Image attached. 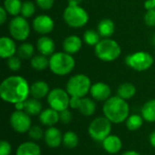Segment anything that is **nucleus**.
Instances as JSON below:
<instances>
[{"label":"nucleus","mask_w":155,"mask_h":155,"mask_svg":"<svg viewBox=\"0 0 155 155\" xmlns=\"http://www.w3.org/2000/svg\"><path fill=\"white\" fill-rule=\"evenodd\" d=\"M101 35L98 32L89 29L84 33V41L90 46H95L101 41Z\"/></svg>","instance_id":"32"},{"label":"nucleus","mask_w":155,"mask_h":155,"mask_svg":"<svg viewBox=\"0 0 155 155\" xmlns=\"http://www.w3.org/2000/svg\"><path fill=\"white\" fill-rule=\"evenodd\" d=\"M95 110H96V104L94 103V100H93L92 98H88L86 96L82 98L79 112L83 115L92 116V115H94Z\"/></svg>","instance_id":"26"},{"label":"nucleus","mask_w":155,"mask_h":155,"mask_svg":"<svg viewBox=\"0 0 155 155\" xmlns=\"http://www.w3.org/2000/svg\"><path fill=\"white\" fill-rule=\"evenodd\" d=\"M153 3H154V5H155V0H153Z\"/></svg>","instance_id":"47"},{"label":"nucleus","mask_w":155,"mask_h":155,"mask_svg":"<svg viewBox=\"0 0 155 155\" xmlns=\"http://www.w3.org/2000/svg\"><path fill=\"white\" fill-rule=\"evenodd\" d=\"M40 146L35 142L22 143L16 149L15 155H41Z\"/></svg>","instance_id":"21"},{"label":"nucleus","mask_w":155,"mask_h":155,"mask_svg":"<svg viewBox=\"0 0 155 155\" xmlns=\"http://www.w3.org/2000/svg\"><path fill=\"white\" fill-rule=\"evenodd\" d=\"M17 52L15 41L8 36H2L0 38V56L3 59H8L14 56Z\"/></svg>","instance_id":"16"},{"label":"nucleus","mask_w":155,"mask_h":155,"mask_svg":"<svg viewBox=\"0 0 155 155\" xmlns=\"http://www.w3.org/2000/svg\"><path fill=\"white\" fill-rule=\"evenodd\" d=\"M36 5L43 10H49L53 7L54 0H35Z\"/></svg>","instance_id":"39"},{"label":"nucleus","mask_w":155,"mask_h":155,"mask_svg":"<svg viewBox=\"0 0 155 155\" xmlns=\"http://www.w3.org/2000/svg\"><path fill=\"white\" fill-rule=\"evenodd\" d=\"M50 87L45 81H35L30 85V95L33 98L41 100L47 97L50 93Z\"/></svg>","instance_id":"20"},{"label":"nucleus","mask_w":155,"mask_h":155,"mask_svg":"<svg viewBox=\"0 0 155 155\" xmlns=\"http://www.w3.org/2000/svg\"><path fill=\"white\" fill-rule=\"evenodd\" d=\"M112 123L105 116L94 118L88 126V134L95 142L102 143L112 132Z\"/></svg>","instance_id":"7"},{"label":"nucleus","mask_w":155,"mask_h":155,"mask_svg":"<svg viewBox=\"0 0 155 155\" xmlns=\"http://www.w3.org/2000/svg\"><path fill=\"white\" fill-rule=\"evenodd\" d=\"M143 122H144V119L143 118L142 115L134 114L129 115V117L125 121V125L129 131L134 132V131L141 129V127L143 125Z\"/></svg>","instance_id":"28"},{"label":"nucleus","mask_w":155,"mask_h":155,"mask_svg":"<svg viewBox=\"0 0 155 155\" xmlns=\"http://www.w3.org/2000/svg\"><path fill=\"white\" fill-rule=\"evenodd\" d=\"M15 111H24L25 110V102H20L14 104Z\"/></svg>","instance_id":"43"},{"label":"nucleus","mask_w":155,"mask_h":155,"mask_svg":"<svg viewBox=\"0 0 155 155\" xmlns=\"http://www.w3.org/2000/svg\"><path fill=\"white\" fill-rule=\"evenodd\" d=\"M59 116H60V122L64 124H68L73 120V114L69 109H66V110L60 112Z\"/></svg>","instance_id":"37"},{"label":"nucleus","mask_w":155,"mask_h":155,"mask_svg":"<svg viewBox=\"0 0 155 155\" xmlns=\"http://www.w3.org/2000/svg\"><path fill=\"white\" fill-rule=\"evenodd\" d=\"M26 114H28L30 116L39 115L43 111V105L40 102V100L35 98H28L25 101V110Z\"/></svg>","instance_id":"25"},{"label":"nucleus","mask_w":155,"mask_h":155,"mask_svg":"<svg viewBox=\"0 0 155 155\" xmlns=\"http://www.w3.org/2000/svg\"><path fill=\"white\" fill-rule=\"evenodd\" d=\"M141 115L147 123H155V99L145 102L141 109Z\"/></svg>","instance_id":"23"},{"label":"nucleus","mask_w":155,"mask_h":155,"mask_svg":"<svg viewBox=\"0 0 155 155\" xmlns=\"http://www.w3.org/2000/svg\"><path fill=\"white\" fill-rule=\"evenodd\" d=\"M75 67V60L72 54L65 52H58L49 58V68L51 72L58 76H64L73 72Z\"/></svg>","instance_id":"3"},{"label":"nucleus","mask_w":155,"mask_h":155,"mask_svg":"<svg viewBox=\"0 0 155 155\" xmlns=\"http://www.w3.org/2000/svg\"><path fill=\"white\" fill-rule=\"evenodd\" d=\"M63 135L64 134H62L58 128L54 126L47 127V129L45 131L44 140L48 147L57 148L63 144Z\"/></svg>","instance_id":"14"},{"label":"nucleus","mask_w":155,"mask_h":155,"mask_svg":"<svg viewBox=\"0 0 155 155\" xmlns=\"http://www.w3.org/2000/svg\"><path fill=\"white\" fill-rule=\"evenodd\" d=\"M144 22L150 27L155 26V8L147 10V12L144 15Z\"/></svg>","instance_id":"36"},{"label":"nucleus","mask_w":155,"mask_h":155,"mask_svg":"<svg viewBox=\"0 0 155 155\" xmlns=\"http://www.w3.org/2000/svg\"><path fill=\"white\" fill-rule=\"evenodd\" d=\"M7 12L5 9L4 6L0 7V25H4L5 23V20L7 19Z\"/></svg>","instance_id":"41"},{"label":"nucleus","mask_w":155,"mask_h":155,"mask_svg":"<svg viewBox=\"0 0 155 155\" xmlns=\"http://www.w3.org/2000/svg\"><path fill=\"white\" fill-rule=\"evenodd\" d=\"M79 144V137L76 133L67 131L63 135V145L67 149H74Z\"/></svg>","instance_id":"29"},{"label":"nucleus","mask_w":155,"mask_h":155,"mask_svg":"<svg viewBox=\"0 0 155 155\" xmlns=\"http://www.w3.org/2000/svg\"><path fill=\"white\" fill-rule=\"evenodd\" d=\"M35 53V47L31 43H23L17 48V56L21 60L32 59Z\"/></svg>","instance_id":"27"},{"label":"nucleus","mask_w":155,"mask_h":155,"mask_svg":"<svg viewBox=\"0 0 155 155\" xmlns=\"http://www.w3.org/2000/svg\"><path fill=\"white\" fill-rule=\"evenodd\" d=\"M83 2V0H68V5H80V4Z\"/></svg>","instance_id":"45"},{"label":"nucleus","mask_w":155,"mask_h":155,"mask_svg":"<svg viewBox=\"0 0 155 155\" xmlns=\"http://www.w3.org/2000/svg\"><path fill=\"white\" fill-rule=\"evenodd\" d=\"M7 66L13 72L18 71L21 68V59L15 55L8 58L7 59Z\"/></svg>","instance_id":"35"},{"label":"nucleus","mask_w":155,"mask_h":155,"mask_svg":"<svg viewBox=\"0 0 155 155\" xmlns=\"http://www.w3.org/2000/svg\"><path fill=\"white\" fill-rule=\"evenodd\" d=\"M39 121L41 124L44 126H46V127L54 126L58 122H60L59 112L50 107L47 109H45L39 114Z\"/></svg>","instance_id":"18"},{"label":"nucleus","mask_w":155,"mask_h":155,"mask_svg":"<svg viewBox=\"0 0 155 155\" xmlns=\"http://www.w3.org/2000/svg\"><path fill=\"white\" fill-rule=\"evenodd\" d=\"M122 155H141L138 152L136 151H134V150H130V151H126L124 152Z\"/></svg>","instance_id":"46"},{"label":"nucleus","mask_w":155,"mask_h":155,"mask_svg":"<svg viewBox=\"0 0 155 155\" xmlns=\"http://www.w3.org/2000/svg\"><path fill=\"white\" fill-rule=\"evenodd\" d=\"M30 85L25 78L20 75L6 77L0 84V97L5 103L15 104L29 98Z\"/></svg>","instance_id":"1"},{"label":"nucleus","mask_w":155,"mask_h":155,"mask_svg":"<svg viewBox=\"0 0 155 155\" xmlns=\"http://www.w3.org/2000/svg\"><path fill=\"white\" fill-rule=\"evenodd\" d=\"M70 98L67 91L62 88L52 89L46 97L49 107L59 113L69 108Z\"/></svg>","instance_id":"9"},{"label":"nucleus","mask_w":155,"mask_h":155,"mask_svg":"<svg viewBox=\"0 0 155 155\" xmlns=\"http://www.w3.org/2000/svg\"><path fill=\"white\" fill-rule=\"evenodd\" d=\"M63 17L65 24L73 28L83 27L89 21L87 11L80 5H68L64 11Z\"/></svg>","instance_id":"6"},{"label":"nucleus","mask_w":155,"mask_h":155,"mask_svg":"<svg viewBox=\"0 0 155 155\" xmlns=\"http://www.w3.org/2000/svg\"><path fill=\"white\" fill-rule=\"evenodd\" d=\"M81 102H82V98L71 96V98H70V103H69V107H70L71 109L79 110L80 105H81Z\"/></svg>","instance_id":"40"},{"label":"nucleus","mask_w":155,"mask_h":155,"mask_svg":"<svg viewBox=\"0 0 155 155\" xmlns=\"http://www.w3.org/2000/svg\"><path fill=\"white\" fill-rule=\"evenodd\" d=\"M91 86L92 83L90 78L84 74H78L70 77L67 81L65 90L70 96L84 98L90 93Z\"/></svg>","instance_id":"5"},{"label":"nucleus","mask_w":155,"mask_h":155,"mask_svg":"<svg viewBox=\"0 0 155 155\" xmlns=\"http://www.w3.org/2000/svg\"><path fill=\"white\" fill-rule=\"evenodd\" d=\"M31 66L36 71H44L49 67V59L43 54L35 55L31 59Z\"/></svg>","instance_id":"31"},{"label":"nucleus","mask_w":155,"mask_h":155,"mask_svg":"<svg viewBox=\"0 0 155 155\" xmlns=\"http://www.w3.org/2000/svg\"><path fill=\"white\" fill-rule=\"evenodd\" d=\"M90 94L94 100L104 103L106 100H108L111 97L112 90L107 84L103 82H97L92 84L90 89Z\"/></svg>","instance_id":"13"},{"label":"nucleus","mask_w":155,"mask_h":155,"mask_svg":"<svg viewBox=\"0 0 155 155\" xmlns=\"http://www.w3.org/2000/svg\"><path fill=\"white\" fill-rule=\"evenodd\" d=\"M115 31V25L113 20L109 18L103 19L97 25V32L103 38H110Z\"/></svg>","instance_id":"22"},{"label":"nucleus","mask_w":155,"mask_h":155,"mask_svg":"<svg viewBox=\"0 0 155 155\" xmlns=\"http://www.w3.org/2000/svg\"><path fill=\"white\" fill-rule=\"evenodd\" d=\"M153 62L154 60L153 55L145 51L135 52L125 58L126 64L137 72H143L150 69L153 64Z\"/></svg>","instance_id":"8"},{"label":"nucleus","mask_w":155,"mask_h":155,"mask_svg":"<svg viewBox=\"0 0 155 155\" xmlns=\"http://www.w3.org/2000/svg\"><path fill=\"white\" fill-rule=\"evenodd\" d=\"M104 116L112 124H120L127 120L130 115V106L126 100L118 95L111 96L103 105Z\"/></svg>","instance_id":"2"},{"label":"nucleus","mask_w":155,"mask_h":155,"mask_svg":"<svg viewBox=\"0 0 155 155\" xmlns=\"http://www.w3.org/2000/svg\"><path fill=\"white\" fill-rule=\"evenodd\" d=\"M31 29L26 18L22 15L14 16L9 23V33L13 39L17 41H25L28 38Z\"/></svg>","instance_id":"10"},{"label":"nucleus","mask_w":155,"mask_h":155,"mask_svg":"<svg viewBox=\"0 0 155 155\" xmlns=\"http://www.w3.org/2000/svg\"><path fill=\"white\" fill-rule=\"evenodd\" d=\"M149 142H150V144L155 148V131L152 132L149 135Z\"/></svg>","instance_id":"44"},{"label":"nucleus","mask_w":155,"mask_h":155,"mask_svg":"<svg viewBox=\"0 0 155 155\" xmlns=\"http://www.w3.org/2000/svg\"><path fill=\"white\" fill-rule=\"evenodd\" d=\"M122 53L119 44L111 38H103L95 46L94 54L103 62H114Z\"/></svg>","instance_id":"4"},{"label":"nucleus","mask_w":155,"mask_h":155,"mask_svg":"<svg viewBox=\"0 0 155 155\" xmlns=\"http://www.w3.org/2000/svg\"><path fill=\"white\" fill-rule=\"evenodd\" d=\"M22 4L23 3L21 0H5L3 6L9 15L17 16L21 14Z\"/></svg>","instance_id":"30"},{"label":"nucleus","mask_w":155,"mask_h":155,"mask_svg":"<svg viewBox=\"0 0 155 155\" xmlns=\"http://www.w3.org/2000/svg\"><path fill=\"white\" fill-rule=\"evenodd\" d=\"M82 45H83L82 39L78 35H72L67 36L63 41V50L64 52L73 55L81 50Z\"/></svg>","instance_id":"19"},{"label":"nucleus","mask_w":155,"mask_h":155,"mask_svg":"<svg viewBox=\"0 0 155 155\" xmlns=\"http://www.w3.org/2000/svg\"><path fill=\"white\" fill-rule=\"evenodd\" d=\"M104 150L109 154H116L123 149V142L121 138L114 134H110L103 142Z\"/></svg>","instance_id":"15"},{"label":"nucleus","mask_w":155,"mask_h":155,"mask_svg":"<svg viewBox=\"0 0 155 155\" xmlns=\"http://www.w3.org/2000/svg\"><path fill=\"white\" fill-rule=\"evenodd\" d=\"M136 92L137 90H136L135 85L129 82L121 84L119 87L117 88V95L126 101L134 97V95L136 94Z\"/></svg>","instance_id":"24"},{"label":"nucleus","mask_w":155,"mask_h":155,"mask_svg":"<svg viewBox=\"0 0 155 155\" xmlns=\"http://www.w3.org/2000/svg\"><path fill=\"white\" fill-rule=\"evenodd\" d=\"M35 13V5L32 1H25L22 4V9H21V15L25 18H30L32 17Z\"/></svg>","instance_id":"33"},{"label":"nucleus","mask_w":155,"mask_h":155,"mask_svg":"<svg viewBox=\"0 0 155 155\" xmlns=\"http://www.w3.org/2000/svg\"><path fill=\"white\" fill-rule=\"evenodd\" d=\"M9 124L11 128L17 134H27L32 127L30 115L25 111H14L10 115Z\"/></svg>","instance_id":"11"},{"label":"nucleus","mask_w":155,"mask_h":155,"mask_svg":"<svg viewBox=\"0 0 155 155\" xmlns=\"http://www.w3.org/2000/svg\"><path fill=\"white\" fill-rule=\"evenodd\" d=\"M36 48L40 54L45 56H51L54 54L55 50V44L54 40L46 35H43L38 38L36 42Z\"/></svg>","instance_id":"17"},{"label":"nucleus","mask_w":155,"mask_h":155,"mask_svg":"<svg viewBox=\"0 0 155 155\" xmlns=\"http://www.w3.org/2000/svg\"><path fill=\"white\" fill-rule=\"evenodd\" d=\"M12 153V146L8 141L2 140L0 143V155H10Z\"/></svg>","instance_id":"38"},{"label":"nucleus","mask_w":155,"mask_h":155,"mask_svg":"<svg viewBox=\"0 0 155 155\" xmlns=\"http://www.w3.org/2000/svg\"><path fill=\"white\" fill-rule=\"evenodd\" d=\"M54 22L53 18L47 15H39L33 20L34 30L40 35H47L54 30Z\"/></svg>","instance_id":"12"},{"label":"nucleus","mask_w":155,"mask_h":155,"mask_svg":"<svg viewBox=\"0 0 155 155\" xmlns=\"http://www.w3.org/2000/svg\"><path fill=\"white\" fill-rule=\"evenodd\" d=\"M144 8L146 10H151V9H154L155 5L153 0H146L144 2Z\"/></svg>","instance_id":"42"},{"label":"nucleus","mask_w":155,"mask_h":155,"mask_svg":"<svg viewBox=\"0 0 155 155\" xmlns=\"http://www.w3.org/2000/svg\"><path fill=\"white\" fill-rule=\"evenodd\" d=\"M28 136L33 141H40L45 136V132L43 128L39 125H32L30 130L27 133Z\"/></svg>","instance_id":"34"}]
</instances>
